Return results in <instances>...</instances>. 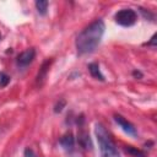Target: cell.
<instances>
[{
	"mask_svg": "<svg viewBox=\"0 0 157 157\" xmlns=\"http://www.w3.org/2000/svg\"><path fill=\"white\" fill-rule=\"evenodd\" d=\"M88 71H90V74H91V76H92L93 78L99 80V81H104V76H103V74L101 72L98 64H96V63L88 64Z\"/></svg>",
	"mask_w": 157,
	"mask_h": 157,
	"instance_id": "ba28073f",
	"label": "cell"
},
{
	"mask_svg": "<svg viewBox=\"0 0 157 157\" xmlns=\"http://www.w3.org/2000/svg\"><path fill=\"white\" fill-rule=\"evenodd\" d=\"M60 145L61 147L67 151V152H71L74 150V146H75V139L72 136V134H66L64 135L61 139H60Z\"/></svg>",
	"mask_w": 157,
	"mask_h": 157,
	"instance_id": "52a82bcc",
	"label": "cell"
},
{
	"mask_svg": "<svg viewBox=\"0 0 157 157\" xmlns=\"http://www.w3.org/2000/svg\"><path fill=\"white\" fill-rule=\"evenodd\" d=\"M114 120H115V123L123 129L124 132H126L128 135H130V136H132V137H136V136H137V131H136L135 126H134L130 121H128L124 117H121L120 114H115V115H114Z\"/></svg>",
	"mask_w": 157,
	"mask_h": 157,
	"instance_id": "5b68a950",
	"label": "cell"
},
{
	"mask_svg": "<svg viewBox=\"0 0 157 157\" xmlns=\"http://www.w3.org/2000/svg\"><path fill=\"white\" fill-rule=\"evenodd\" d=\"M34 56H36V50L33 48H28L18 54V56L16 59V64L18 67H26L33 61Z\"/></svg>",
	"mask_w": 157,
	"mask_h": 157,
	"instance_id": "277c9868",
	"label": "cell"
},
{
	"mask_svg": "<svg viewBox=\"0 0 157 157\" xmlns=\"http://www.w3.org/2000/svg\"><path fill=\"white\" fill-rule=\"evenodd\" d=\"M80 144L82 147H85L86 150H91L92 148V145H91V140H90V136L87 134H82L80 135Z\"/></svg>",
	"mask_w": 157,
	"mask_h": 157,
	"instance_id": "8fae6325",
	"label": "cell"
},
{
	"mask_svg": "<svg viewBox=\"0 0 157 157\" xmlns=\"http://www.w3.org/2000/svg\"><path fill=\"white\" fill-rule=\"evenodd\" d=\"M114 20L118 25L123 27H130L135 25L137 20V15L132 9H121L114 15Z\"/></svg>",
	"mask_w": 157,
	"mask_h": 157,
	"instance_id": "3957f363",
	"label": "cell"
},
{
	"mask_svg": "<svg viewBox=\"0 0 157 157\" xmlns=\"http://www.w3.org/2000/svg\"><path fill=\"white\" fill-rule=\"evenodd\" d=\"M104 29L105 26L102 20H96L91 25H88L76 38L75 44L78 55H85L94 52L102 40Z\"/></svg>",
	"mask_w": 157,
	"mask_h": 157,
	"instance_id": "6da1fadb",
	"label": "cell"
},
{
	"mask_svg": "<svg viewBox=\"0 0 157 157\" xmlns=\"http://www.w3.org/2000/svg\"><path fill=\"white\" fill-rule=\"evenodd\" d=\"M132 75H134L135 77H142L141 72H139V71H134V72H132Z\"/></svg>",
	"mask_w": 157,
	"mask_h": 157,
	"instance_id": "2e32d148",
	"label": "cell"
},
{
	"mask_svg": "<svg viewBox=\"0 0 157 157\" xmlns=\"http://www.w3.org/2000/svg\"><path fill=\"white\" fill-rule=\"evenodd\" d=\"M0 38H1V34H0Z\"/></svg>",
	"mask_w": 157,
	"mask_h": 157,
	"instance_id": "e0dca14e",
	"label": "cell"
},
{
	"mask_svg": "<svg viewBox=\"0 0 157 157\" xmlns=\"http://www.w3.org/2000/svg\"><path fill=\"white\" fill-rule=\"evenodd\" d=\"M155 39H156V34H153V37L151 38V42H150V43H147V45H151V44H153V45H155Z\"/></svg>",
	"mask_w": 157,
	"mask_h": 157,
	"instance_id": "9a60e30c",
	"label": "cell"
},
{
	"mask_svg": "<svg viewBox=\"0 0 157 157\" xmlns=\"http://www.w3.org/2000/svg\"><path fill=\"white\" fill-rule=\"evenodd\" d=\"M65 104H66V102H65L64 99H60V101H58V102L55 103V105H54V112H55V113H60V112L64 109Z\"/></svg>",
	"mask_w": 157,
	"mask_h": 157,
	"instance_id": "4fadbf2b",
	"label": "cell"
},
{
	"mask_svg": "<svg viewBox=\"0 0 157 157\" xmlns=\"http://www.w3.org/2000/svg\"><path fill=\"white\" fill-rule=\"evenodd\" d=\"M48 5H49V2L47 0H37L36 1V7H37L38 13L44 16L47 13V11H48Z\"/></svg>",
	"mask_w": 157,
	"mask_h": 157,
	"instance_id": "9c48e42d",
	"label": "cell"
},
{
	"mask_svg": "<svg viewBox=\"0 0 157 157\" xmlns=\"http://www.w3.org/2000/svg\"><path fill=\"white\" fill-rule=\"evenodd\" d=\"M23 157H37V156H36V153H34L31 148H27V150L25 151V156H23Z\"/></svg>",
	"mask_w": 157,
	"mask_h": 157,
	"instance_id": "5bb4252c",
	"label": "cell"
},
{
	"mask_svg": "<svg viewBox=\"0 0 157 157\" xmlns=\"http://www.w3.org/2000/svg\"><path fill=\"white\" fill-rule=\"evenodd\" d=\"M50 63H52V60L48 59V60H45V61L43 63V65L40 66L39 72H38V75H37V77H36V83H37L38 87H40V86L43 85V82H44V80H45V77H47V74H48Z\"/></svg>",
	"mask_w": 157,
	"mask_h": 157,
	"instance_id": "8992f818",
	"label": "cell"
},
{
	"mask_svg": "<svg viewBox=\"0 0 157 157\" xmlns=\"http://www.w3.org/2000/svg\"><path fill=\"white\" fill-rule=\"evenodd\" d=\"M10 83V76L6 75L5 72H0V88L6 87Z\"/></svg>",
	"mask_w": 157,
	"mask_h": 157,
	"instance_id": "7c38bea8",
	"label": "cell"
},
{
	"mask_svg": "<svg viewBox=\"0 0 157 157\" xmlns=\"http://www.w3.org/2000/svg\"><path fill=\"white\" fill-rule=\"evenodd\" d=\"M94 134L99 145V150L102 153V157H120L118 148L114 144V141L112 140L110 135L108 134V131L105 130V128L97 123L94 126Z\"/></svg>",
	"mask_w": 157,
	"mask_h": 157,
	"instance_id": "7a4b0ae2",
	"label": "cell"
},
{
	"mask_svg": "<svg viewBox=\"0 0 157 157\" xmlns=\"http://www.w3.org/2000/svg\"><path fill=\"white\" fill-rule=\"evenodd\" d=\"M124 150H125L126 153H129V155L132 156V157H145V152L141 151V150H139V148H136V147H132V146H125Z\"/></svg>",
	"mask_w": 157,
	"mask_h": 157,
	"instance_id": "30bf717a",
	"label": "cell"
}]
</instances>
